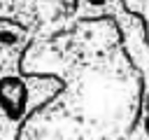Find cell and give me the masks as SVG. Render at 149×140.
I'll use <instances>...</instances> for the list:
<instances>
[{
  "mask_svg": "<svg viewBox=\"0 0 149 140\" xmlns=\"http://www.w3.org/2000/svg\"><path fill=\"white\" fill-rule=\"evenodd\" d=\"M28 44L30 30L26 26L0 19V140H16L23 121L63 89L56 77L21 70Z\"/></svg>",
  "mask_w": 149,
  "mask_h": 140,
  "instance_id": "6da1fadb",
  "label": "cell"
},
{
  "mask_svg": "<svg viewBox=\"0 0 149 140\" xmlns=\"http://www.w3.org/2000/svg\"><path fill=\"white\" fill-rule=\"evenodd\" d=\"M119 5H123V0H74V19H112Z\"/></svg>",
  "mask_w": 149,
  "mask_h": 140,
  "instance_id": "7a4b0ae2",
  "label": "cell"
},
{
  "mask_svg": "<svg viewBox=\"0 0 149 140\" xmlns=\"http://www.w3.org/2000/svg\"><path fill=\"white\" fill-rule=\"evenodd\" d=\"M144 79V89H142V107H140V117L137 124L133 128L130 140H149V70L142 72Z\"/></svg>",
  "mask_w": 149,
  "mask_h": 140,
  "instance_id": "3957f363",
  "label": "cell"
}]
</instances>
